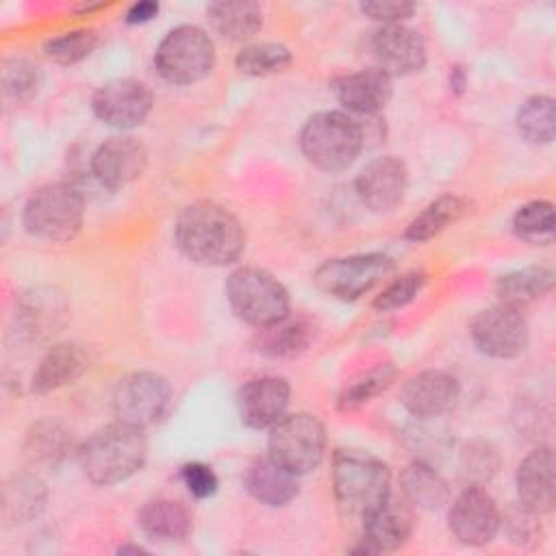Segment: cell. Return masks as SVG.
Masks as SVG:
<instances>
[{"instance_id":"36","label":"cell","mask_w":556,"mask_h":556,"mask_svg":"<svg viewBox=\"0 0 556 556\" xmlns=\"http://www.w3.org/2000/svg\"><path fill=\"white\" fill-rule=\"evenodd\" d=\"M98 46V33L93 28H74L50 37L43 43V52L59 65H72L87 59Z\"/></svg>"},{"instance_id":"37","label":"cell","mask_w":556,"mask_h":556,"mask_svg":"<svg viewBox=\"0 0 556 556\" xmlns=\"http://www.w3.org/2000/svg\"><path fill=\"white\" fill-rule=\"evenodd\" d=\"M39 87V67L24 59V56H15L4 61L2 65V91L9 100L22 104L28 102Z\"/></svg>"},{"instance_id":"32","label":"cell","mask_w":556,"mask_h":556,"mask_svg":"<svg viewBox=\"0 0 556 556\" xmlns=\"http://www.w3.org/2000/svg\"><path fill=\"white\" fill-rule=\"evenodd\" d=\"M517 130L530 143H552L556 135V106L552 96H530L517 111Z\"/></svg>"},{"instance_id":"5","label":"cell","mask_w":556,"mask_h":556,"mask_svg":"<svg viewBox=\"0 0 556 556\" xmlns=\"http://www.w3.org/2000/svg\"><path fill=\"white\" fill-rule=\"evenodd\" d=\"M85 217L83 193L70 182H50L30 193L22 211V224L28 235L63 243L80 232Z\"/></svg>"},{"instance_id":"26","label":"cell","mask_w":556,"mask_h":556,"mask_svg":"<svg viewBox=\"0 0 556 556\" xmlns=\"http://www.w3.org/2000/svg\"><path fill=\"white\" fill-rule=\"evenodd\" d=\"M554 287V271L545 265H530L521 269H513L497 278L495 293L500 298V304L519 308L526 304H532L534 300H541L547 295Z\"/></svg>"},{"instance_id":"19","label":"cell","mask_w":556,"mask_h":556,"mask_svg":"<svg viewBox=\"0 0 556 556\" xmlns=\"http://www.w3.org/2000/svg\"><path fill=\"white\" fill-rule=\"evenodd\" d=\"M363 519V539L354 554H378L402 547L413 534V513L408 504L393 500L391 495L369 510Z\"/></svg>"},{"instance_id":"21","label":"cell","mask_w":556,"mask_h":556,"mask_svg":"<svg viewBox=\"0 0 556 556\" xmlns=\"http://www.w3.org/2000/svg\"><path fill=\"white\" fill-rule=\"evenodd\" d=\"M519 502L536 515L549 513L556 502L554 489V454L549 447L532 450L517 467Z\"/></svg>"},{"instance_id":"3","label":"cell","mask_w":556,"mask_h":556,"mask_svg":"<svg viewBox=\"0 0 556 556\" xmlns=\"http://www.w3.org/2000/svg\"><path fill=\"white\" fill-rule=\"evenodd\" d=\"M330 478L334 500L348 515L365 517L391 495L387 463L363 450H337Z\"/></svg>"},{"instance_id":"40","label":"cell","mask_w":556,"mask_h":556,"mask_svg":"<svg viewBox=\"0 0 556 556\" xmlns=\"http://www.w3.org/2000/svg\"><path fill=\"white\" fill-rule=\"evenodd\" d=\"M180 480L187 486V491L198 500L215 495V491L219 486V480H217L213 467L206 463H200V460L185 463L180 467Z\"/></svg>"},{"instance_id":"20","label":"cell","mask_w":556,"mask_h":556,"mask_svg":"<svg viewBox=\"0 0 556 556\" xmlns=\"http://www.w3.org/2000/svg\"><path fill=\"white\" fill-rule=\"evenodd\" d=\"M332 89L339 104H343L350 113L376 115L393 96V78L378 67L358 70L337 78Z\"/></svg>"},{"instance_id":"15","label":"cell","mask_w":556,"mask_h":556,"mask_svg":"<svg viewBox=\"0 0 556 556\" xmlns=\"http://www.w3.org/2000/svg\"><path fill=\"white\" fill-rule=\"evenodd\" d=\"M356 195L374 213L395 208L408 189V169L397 156H378L369 161L356 176Z\"/></svg>"},{"instance_id":"30","label":"cell","mask_w":556,"mask_h":556,"mask_svg":"<svg viewBox=\"0 0 556 556\" xmlns=\"http://www.w3.org/2000/svg\"><path fill=\"white\" fill-rule=\"evenodd\" d=\"M46 504L43 482L33 473H17L4 484L2 515L9 521L24 523L41 513Z\"/></svg>"},{"instance_id":"35","label":"cell","mask_w":556,"mask_h":556,"mask_svg":"<svg viewBox=\"0 0 556 556\" xmlns=\"http://www.w3.org/2000/svg\"><path fill=\"white\" fill-rule=\"evenodd\" d=\"M395 367L391 363L378 365L365 374H361L358 378H354L352 382H348L343 387V391L337 397V406L341 410H354L367 402H371L376 395H380L384 389L391 387V382L395 380Z\"/></svg>"},{"instance_id":"11","label":"cell","mask_w":556,"mask_h":556,"mask_svg":"<svg viewBox=\"0 0 556 556\" xmlns=\"http://www.w3.org/2000/svg\"><path fill=\"white\" fill-rule=\"evenodd\" d=\"M469 337L491 358H515L528 345V321L519 308L495 304L471 317Z\"/></svg>"},{"instance_id":"14","label":"cell","mask_w":556,"mask_h":556,"mask_svg":"<svg viewBox=\"0 0 556 556\" xmlns=\"http://www.w3.org/2000/svg\"><path fill=\"white\" fill-rule=\"evenodd\" d=\"M148 163L143 143L130 135L104 139L91 154V174L106 189H122L135 182Z\"/></svg>"},{"instance_id":"42","label":"cell","mask_w":556,"mask_h":556,"mask_svg":"<svg viewBox=\"0 0 556 556\" xmlns=\"http://www.w3.org/2000/svg\"><path fill=\"white\" fill-rule=\"evenodd\" d=\"M361 11L376 20L382 22V26L387 24H402L404 20H408L415 13V4L406 2V0H374V2H363Z\"/></svg>"},{"instance_id":"31","label":"cell","mask_w":556,"mask_h":556,"mask_svg":"<svg viewBox=\"0 0 556 556\" xmlns=\"http://www.w3.org/2000/svg\"><path fill=\"white\" fill-rule=\"evenodd\" d=\"M26 456L35 465H59L72 450V432L54 419L37 421L26 434Z\"/></svg>"},{"instance_id":"25","label":"cell","mask_w":556,"mask_h":556,"mask_svg":"<svg viewBox=\"0 0 556 556\" xmlns=\"http://www.w3.org/2000/svg\"><path fill=\"white\" fill-rule=\"evenodd\" d=\"M208 24L230 41H248L263 26V9L252 0H219L206 7Z\"/></svg>"},{"instance_id":"29","label":"cell","mask_w":556,"mask_h":556,"mask_svg":"<svg viewBox=\"0 0 556 556\" xmlns=\"http://www.w3.org/2000/svg\"><path fill=\"white\" fill-rule=\"evenodd\" d=\"M404 500L417 508L434 510L447 502V482L443 476L428 463L415 460L400 476Z\"/></svg>"},{"instance_id":"2","label":"cell","mask_w":556,"mask_h":556,"mask_svg":"<svg viewBox=\"0 0 556 556\" xmlns=\"http://www.w3.org/2000/svg\"><path fill=\"white\" fill-rule=\"evenodd\" d=\"M148 456V441L141 428L113 421L91 432L78 447V463L85 478L109 486L137 473Z\"/></svg>"},{"instance_id":"34","label":"cell","mask_w":556,"mask_h":556,"mask_svg":"<svg viewBox=\"0 0 556 556\" xmlns=\"http://www.w3.org/2000/svg\"><path fill=\"white\" fill-rule=\"evenodd\" d=\"M291 50L278 41H256L243 46L237 56L235 65L245 76H269L282 72L291 63Z\"/></svg>"},{"instance_id":"22","label":"cell","mask_w":556,"mask_h":556,"mask_svg":"<svg viewBox=\"0 0 556 556\" xmlns=\"http://www.w3.org/2000/svg\"><path fill=\"white\" fill-rule=\"evenodd\" d=\"M89 352L83 345L70 341L56 343L37 363V369L33 371V391L50 393L74 384L89 369Z\"/></svg>"},{"instance_id":"39","label":"cell","mask_w":556,"mask_h":556,"mask_svg":"<svg viewBox=\"0 0 556 556\" xmlns=\"http://www.w3.org/2000/svg\"><path fill=\"white\" fill-rule=\"evenodd\" d=\"M497 465H500V458L495 447H491L484 441L469 443L460 456V467L469 484L482 486L486 480L493 478V473L497 471Z\"/></svg>"},{"instance_id":"12","label":"cell","mask_w":556,"mask_h":556,"mask_svg":"<svg viewBox=\"0 0 556 556\" xmlns=\"http://www.w3.org/2000/svg\"><path fill=\"white\" fill-rule=\"evenodd\" d=\"M93 115L117 130H130L152 111V91L135 78H113L100 85L91 98Z\"/></svg>"},{"instance_id":"7","label":"cell","mask_w":556,"mask_h":556,"mask_svg":"<svg viewBox=\"0 0 556 556\" xmlns=\"http://www.w3.org/2000/svg\"><path fill=\"white\" fill-rule=\"evenodd\" d=\"M215 46L208 33L193 24L172 28L156 46L154 67L169 85H193L211 74Z\"/></svg>"},{"instance_id":"24","label":"cell","mask_w":556,"mask_h":556,"mask_svg":"<svg viewBox=\"0 0 556 556\" xmlns=\"http://www.w3.org/2000/svg\"><path fill=\"white\" fill-rule=\"evenodd\" d=\"M137 519L143 534L159 543H178L191 532V513L185 504L169 497L146 502Z\"/></svg>"},{"instance_id":"27","label":"cell","mask_w":556,"mask_h":556,"mask_svg":"<svg viewBox=\"0 0 556 556\" xmlns=\"http://www.w3.org/2000/svg\"><path fill=\"white\" fill-rule=\"evenodd\" d=\"M467 211H469V202L463 195H454V193L439 195L408 222L404 230V239L413 243H424L437 237L439 232H443L447 226L456 224Z\"/></svg>"},{"instance_id":"6","label":"cell","mask_w":556,"mask_h":556,"mask_svg":"<svg viewBox=\"0 0 556 556\" xmlns=\"http://www.w3.org/2000/svg\"><path fill=\"white\" fill-rule=\"evenodd\" d=\"M226 300L232 313L256 328L276 324L291 313L285 285L261 267H239L226 280Z\"/></svg>"},{"instance_id":"45","label":"cell","mask_w":556,"mask_h":556,"mask_svg":"<svg viewBox=\"0 0 556 556\" xmlns=\"http://www.w3.org/2000/svg\"><path fill=\"white\" fill-rule=\"evenodd\" d=\"M119 554H126V552H135V554H141V552H146L141 545H122L119 549H117Z\"/></svg>"},{"instance_id":"10","label":"cell","mask_w":556,"mask_h":556,"mask_svg":"<svg viewBox=\"0 0 556 556\" xmlns=\"http://www.w3.org/2000/svg\"><path fill=\"white\" fill-rule=\"evenodd\" d=\"M172 387L154 371H132L124 376L113 391V413L117 421L135 428L156 424L169 408Z\"/></svg>"},{"instance_id":"38","label":"cell","mask_w":556,"mask_h":556,"mask_svg":"<svg viewBox=\"0 0 556 556\" xmlns=\"http://www.w3.org/2000/svg\"><path fill=\"white\" fill-rule=\"evenodd\" d=\"M428 276L424 271H406L402 276H397L395 280H391L374 300V308L387 313V311H397L402 306H406L408 302H413L419 291L424 289Z\"/></svg>"},{"instance_id":"28","label":"cell","mask_w":556,"mask_h":556,"mask_svg":"<svg viewBox=\"0 0 556 556\" xmlns=\"http://www.w3.org/2000/svg\"><path fill=\"white\" fill-rule=\"evenodd\" d=\"M313 339V326L304 319H295L287 315L285 319L258 328L254 337V345L258 352L274 356V358H287L304 352Z\"/></svg>"},{"instance_id":"18","label":"cell","mask_w":556,"mask_h":556,"mask_svg":"<svg viewBox=\"0 0 556 556\" xmlns=\"http://www.w3.org/2000/svg\"><path fill=\"white\" fill-rule=\"evenodd\" d=\"M371 52L378 70L393 76H408L426 65L424 37L404 24L380 26L371 37Z\"/></svg>"},{"instance_id":"41","label":"cell","mask_w":556,"mask_h":556,"mask_svg":"<svg viewBox=\"0 0 556 556\" xmlns=\"http://www.w3.org/2000/svg\"><path fill=\"white\" fill-rule=\"evenodd\" d=\"M502 526L506 528L510 541L515 543H528L534 541L539 526H536V513L530 510L519 502L517 508H510L506 515H502Z\"/></svg>"},{"instance_id":"33","label":"cell","mask_w":556,"mask_h":556,"mask_svg":"<svg viewBox=\"0 0 556 556\" xmlns=\"http://www.w3.org/2000/svg\"><path fill=\"white\" fill-rule=\"evenodd\" d=\"M513 230L519 239L532 245H547L554 241L556 215L554 204L547 200H532L517 208L513 215Z\"/></svg>"},{"instance_id":"44","label":"cell","mask_w":556,"mask_h":556,"mask_svg":"<svg viewBox=\"0 0 556 556\" xmlns=\"http://www.w3.org/2000/svg\"><path fill=\"white\" fill-rule=\"evenodd\" d=\"M465 85H467V72L463 70V65L450 67V89L454 93H463Z\"/></svg>"},{"instance_id":"1","label":"cell","mask_w":556,"mask_h":556,"mask_svg":"<svg viewBox=\"0 0 556 556\" xmlns=\"http://www.w3.org/2000/svg\"><path fill=\"white\" fill-rule=\"evenodd\" d=\"M174 241L189 261L206 267H224L243 254L245 230L226 206L200 200L178 213Z\"/></svg>"},{"instance_id":"4","label":"cell","mask_w":556,"mask_h":556,"mask_svg":"<svg viewBox=\"0 0 556 556\" xmlns=\"http://www.w3.org/2000/svg\"><path fill=\"white\" fill-rule=\"evenodd\" d=\"M365 143L363 126L343 111H319L300 132L302 154L324 172L348 169Z\"/></svg>"},{"instance_id":"8","label":"cell","mask_w":556,"mask_h":556,"mask_svg":"<svg viewBox=\"0 0 556 556\" xmlns=\"http://www.w3.org/2000/svg\"><path fill=\"white\" fill-rule=\"evenodd\" d=\"M326 452L324 424L308 413L285 415L269 428L267 456L295 476L319 467Z\"/></svg>"},{"instance_id":"17","label":"cell","mask_w":556,"mask_h":556,"mask_svg":"<svg viewBox=\"0 0 556 556\" xmlns=\"http://www.w3.org/2000/svg\"><path fill=\"white\" fill-rule=\"evenodd\" d=\"M458 397V380L441 369H424L410 376L400 393L402 406L417 419H434L450 413Z\"/></svg>"},{"instance_id":"23","label":"cell","mask_w":556,"mask_h":556,"mask_svg":"<svg viewBox=\"0 0 556 556\" xmlns=\"http://www.w3.org/2000/svg\"><path fill=\"white\" fill-rule=\"evenodd\" d=\"M243 484L248 489V493L271 508L278 506H287L289 502H293L298 497V476L291 473L289 469H285L282 465H278L274 458L265 456V458H256L245 476H243Z\"/></svg>"},{"instance_id":"43","label":"cell","mask_w":556,"mask_h":556,"mask_svg":"<svg viewBox=\"0 0 556 556\" xmlns=\"http://www.w3.org/2000/svg\"><path fill=\"white\" fill-rule=\"evenodd\" d=\"M159 2H152V0H141V2H135L128 7L126 11V22L128 24H146L150 22L152 17H156L159 13Z\"/></svg>"},{"instance_id":"16","label":"cell","mask_w":556,"mask_h":556,"mask_svg":"<svg viewBox=\"0 0 556 556\" xmlns=\"http://www.w3.org/2000/svg\"><path fill=\"white\" fill-rule=\"evenodd\" d=\"M291 387L280 376H258L241 384L237 393V410L241 424L254 430L271 428L287 415Z\"/></svg>"},{"instance_id":"9","label":"cell","mask_w":556,"mask_h":556,"mask_svg":"<svg viewBox=\"0 0 556 556\" xmlns=\"http://www.w3.org/2000/svg\"><path fill=\"white\" fill-rule=\"evenodd\" d=\"M393 269V258L382 252L350 254L324 261L315 269L313 280L317 289H321L326 295L337 298L341 302H354L361 295L369 293Z\"/></svg>"},{"instance_id":"13","label":"cell","mask_w":556,"mask_h":556,"mask_svg":"<svg viewBox=\"0 0 556 556\" xmlns=\"http://www.w3.org/2000/svg\"><path fill=\"white\" fill-rule=\"evenodd\" d=\"M447 526L460 543L486 545L502 528V513L480 484H469L454 497L447 513Z\"/></svg>"}]
</instances>
